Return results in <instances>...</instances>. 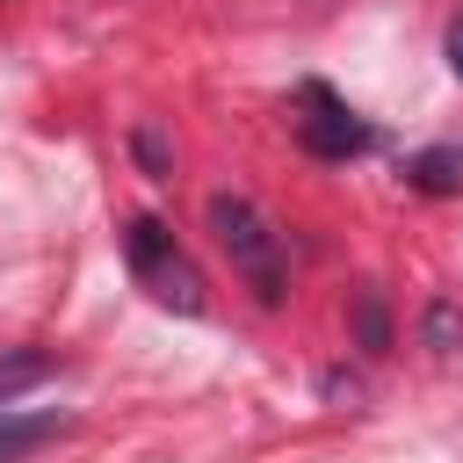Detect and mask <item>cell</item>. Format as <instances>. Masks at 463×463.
Segmentation results:
<instances>
[{
  "mask_svg": "<svg viewBox=\"0 0 463 463\" xmlns=\"http://www.w3.org/2000/svg\"><path fill=\"white\" fill-rule=\"evenodd\" d=\"M456 340H463V311L456 304H434L427 311V347H456Z\"/></svg>",
  "mask_w": 463,
  "mask_h": 463,
  "instance_id": "9c48e42d",
  "label": "cell"
},
{
  "mask_svg": "<svg viewBox=\"0 0 463 463\" xmlns=\"http://www.w3.org/2000/svg\"><path fill=\"white\" fill-rule=\"evenodd\" d=\"M130 145H137V159H145V174H152V181H166V174H174V152H166V137H159L152 123H137V137H130Z\"/></svg>",
  "mask_w": 463,
  "mask_h": 463,
  "instance_id": "ba28073f",
  "label": "cell"
},
{
  "mask_svg": "<svg viewBox=\"0 0 463 463\" xmlns=\"http://www.w3.org/2000/svg\"><path fill=\"white\" fill-rule=\"evenodd\" d=\"M43 376H58V362L51 354H36V347H22V354H0V412L29 391V383H43Z\"/></svg>",
  "mask_w": 463,
  "mask_h": 463,
  "instance_id": "8992f818",
  "label": "cell"
},
{
  "mask_svg": "<svg viewBox=\"0 0 463 463\" xmlns=\"http://www.w3.org/2000/svg\"><path fill=\"white\" fill-rule=\"evenodd\" d=\"M297 145H304L311 159H354V152H369V123H362L333 87L304 80V87H297Z\"/></svg>",
  "mask_w": 463,
  "mask_h": 463,
  "instance_id": "3957f363",
  "label": "cell"
},
{
  "mask_svg": "<svg viewBox=\"0 0 463 463\" xmlns=\"http://www.w3.org/2000/svg\"><path fill=\"white\" fill-rule=\"evenodd\" d=\"M65 427H72V420H65V412H51V405H43V412H0V463L36 456V449H43V441H58Z\"/></svg>",
  "mask_w": 463,
  "mask_h": 463,
  "instance_id": "277c9868",
  "label": "cell"
},
{
  "mask_svg": "<svg viewBox=\"0 0 463 463\" xmlns=\"http://www.w3.org/2000/svg\"><path fill=\"white\" fill-rule=\"evenodd\" d=\"M123 253H130V275L166 304V311H181V318H195L210 297H203V275H195V260L174 246V232L159 224V217H130L123 224Z\"/></svg>",
  "mask_w": 463,
  "mask_h": 463,
  "instance_id": "7a4b0ae2",
  "label": "cell"
},
{
  "mask_svg": "<svg viewBox=\"0 0 463 463\" xmlns=\"http://www.w3.org/2000/svg\"><path fill=\"white\" fill-rule=\"evenodd\" d=\"M449 65H456V80H463V14L449 22Z\"/></svg>",
  "mask_w": 463,
  "mask_h": 463,
  "instance_id": "30bf717a",
  "label": "cell"
},
{
  "mask_svg": "<svg viewBox=\"0 0 463 463\" xmlns=\"http://www.w3.org/2000/svg\"><path fill=\"white\" fill-rule=\"evenodd\" d=\"M405 181L420 195H463V145H427L405 159Z\"/></svg>",
  "mask_w": 463,
  "mask_h": 463,
  "instance_id": "5b68a950",
  "label": "cell"
},
{
  "mask_svg": "<svg viewBox=\"0 0 463 463\" xmlns=\"http://www.w3.org/2000/svg\"><path fill=\"white\" fill-rule=\"evenodd\" d=\"M354 333H362V347H369V354H383V347H391V311L376 304V289H362V304H354Z\"/></svg>",
  "mask_w": 463,
  "mask_h": 463,
  "instance_id": "52a82bcc",
  "label": "cell"
},
{
  "mask_svg": "<svg viewBox=\"0 0 463 463\" xmlns=\"http://www.w3.org/2000/svg\"><path fill=\"white\" fill-rule=\"evenodd\" d=\"M203 217H210L217 246L232 253V268L253 282V297H260V304H282V289H289V282H282V239H275V224H268L246 195H210V210H203Z\"/></svg>",
  "mask_w": 463,
  "mask_h": 463,
  "instance_id": "6da1fadb",
  "label": "cell"
}]
</instances>
